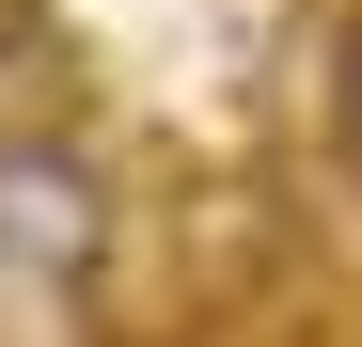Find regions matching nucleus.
<instances>
[{"instance_id": "f257e3e1", "label": "nucleus", "mask_w": 362, "mask_h": 347, "mask_svg": "<svg viewBox=\"0 0 362 347\" xmlns=\"http://www.w3.org/2000/svg\"><path fill=\"white\" fill-rule=\"evenodd\" d=\"M0 253L47 268V284H79L110 253V190H95L79 142H16V158H0Z\"/></svg>"}, {"instance_id": "7ed1b4c3", "label": "nucleus", "mask_w": 362, "mask_h": 347, "mask_svg": "<svg viewBox=\"0 0 362 347\" xmlns=\"http://www.w3.org/2000/svg\"><path fill=\"white\" fill-rule=\"evenodd\" d=\"M331 142L362 158V0H346V32H331Z\"/></svg>"}, {"instance_id": "f03ea898", "label": "nucleus", "mask_w": 362, "mask_h": 347, "mask_svg": "<svg viewBox=\"0 0 362 347\" xmlns=\"http://www.w3.org/2000/svg\"><path fill=\"white\" fill-rule=\"evenodd\" d=\"M64 32H47L32 16V0H0V158H16V142H64Z\"/></svg>"}]
</instances>
